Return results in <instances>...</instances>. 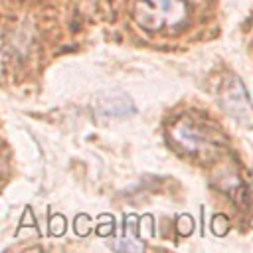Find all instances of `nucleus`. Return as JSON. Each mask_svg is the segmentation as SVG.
Masks as SVG:
<instances>
[{
	"mask_svg": "<svg viewBox=\"0 0 253 253\" xmlns=\"http://www.w3.org/2000/svg\"><path fill=\"white\" fill-rule=\"evenodd\" d=\"M134 20L146 32H172L186 24L188 6L184 0H136Z\"/></svg>",
	"mask_w": 253,
	"mask_h": 253,
	"instance_id": "obj_1",
	"label": "nucleus"
},
{
	"mask_svg": "<svg viewBox=\"0 0 253 253\" xmlns=\"http://www.w3.org/2000/svg\"><path fill=\"white\" fill-rule=\"evenodd\" d=\"M97 113L103 115V117H111V119H117V117H126V115H132L134 113V105L132 101L126 97V95H111V97H103L99 103H97Z\"/></svg>",
	"mask_w": 253,
	"mask_h": 253,
	"instance_id": "obj_2",
	"label": "nucleus"
},
{
	"mask_svg": "<svg viewBox=\"0 0 253 253\" xmlns=\"http://www.w3.org/2000/svg\"><path fill=\"white\" fill-rule=\"evenodd\" d=\"M241 97H247V91H245L243 83L235 79V81H231V83L225 87L221 101H223V107L227 109L229 115H233L237 121H243V123L247 125V121L243 119V115H241V111H239V99H241Z\"/></svg>",
	"mask_w": 253,
	"mask_h": 253,
	"instance_id": "obj_3",
	"label": "nucleus"
},
{
	"mask_svg": "<svg viewBox=\"0 0 253 253\" xmlns=\"http://www.w3.org/2000/svg\"><path fill=\"white\" fill-rule=\"evenodd\" d=\"M174 134H176L178 142H180L182 146H186L190 152H200V150H204V148L210 146V144H208V138H204V134H202L200 130L192 128V126L178 125L176 130H174Z\"/></svg>",
	"mask_w": 253,
	"mask_h": 253,
	"instance_id": "obj_4",
	"label": "nucleus"
},
{
	"mask_svg": "<svg viewBox=\"0 0 253 253\" xmlns=\"http://www.w3.org/2000/svg\"><path fill=\"white\" fill-rule=\"evenodd\" d=\"M134 217L132 215H128L126 219H125V235H123V243H117L115 247L117 249H125V251H140V249H144V243H140V241H136V237H134Z\"/></svg>",
	"mask_w": 253,
	"mask_h": 253,
	"instance_id": "obj_5",
	"label": "nucleus"
}]
</instances>
